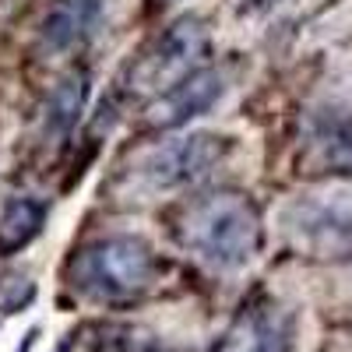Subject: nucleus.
<instances>
[{"mask_svg": "<svg viewBox=\"0 0 352 352\" xmlns=\"http://www.w3.org/2000/svg\"><path fill=\"white\" fill-rule=\"evenodd\" d=\"M180 243L212 272H240L261 254L264 222L257 204L240 190L194 197L176 219Z\"/></svg>", "mask_w": 352, "mask_h": 352, "instance_id": "1", "label": "nucleus"}, {"mask_svg": "<svg viewBox=\"0 0 352 352\" xmlns=\"http://www.w3.org/2000/svg\"><path fill=\"white\" fill-rule=\"evenodd\" d=\"M162 272L155 247L134 232H109L85 243L71 261V285L92 303H127L144 296Z\"/></svg>", "mask_w": 352, "mask_h": 352, "instance_id": "2", "label": "nucleus"}, {"mask_svg": "<svg viewBox=\"0 0 352 352\" xmlns=\"http://www.w3.org/2000/svg\"><path fill=\"white\" fill-rule=\"evenodd\" d=\"M282 236L307 261H352V184L331 180L282 208Z\"/></svg>", "mask_w": 352, "mask_h": 352, "instance_id": "3", "label": "nucleus"}, {"mask_svg": "<svg viewBox=\"0 0 352 352\" xmlns=\"http://www.w3.org/2000/svg\"><path fill=\"white\" fill-rule=\"evenodd\" d=\"M226 159V138L219 134H184L159 148L144 152L134 162V190L138 194H166L184 190L204 180Z\"/></svg>", "mask_w": 352, "mask_h": 352, "instance_id": "4", "label": "nucleus"}, {"mask_svg": "<svg viewBox=\"0 0 352 352\" xmlns=\"http://www.w3.org/2000/svg\"><path fill=\"white\" fill-rule=\"evenodd\" d=\"M204 53H208V32L197 18H180L169 25V32L155 43L148 60L141 64V81L152 88V96L166 92L169 85L190 78L204 67Z\"/></svg>", "mask_w": 352, "mask_h": 352, "instance_id": "5", "label": "nucleus"}, {"mask_svg": "<svg viewBox=\"0 0 352 352\" xmlns=\"http://www.w3.org/2000/svg\"><path fill=\"white\" fill-rule=\"evenodd\" d=\"M292 314L275 300H257L229 324L219 352H292Z\"/></svg>", "mask_w": 352, "mask_h": 352, "instance_id": "6", "label": "nucleus"}, {"mask_svg": "<svg viewBox=\"0 0 352 352\" xmlns=\"http://www.w3.org/2000/svg\"><path fill=\"white\" fill-rule=\"evenodd\" d=\"M219 96H222V78L215 71H208V67H201L190 78L169 85L166 92L152 96V102H148L144 113H148L152 127H180V124L190 120V116L215 106Z\"/></svg>", "mask_w": 352, "mask_h": 352, "instance_id": "7", "label": "nucleus"}, {"mask_svg": "<svg viewBox=\"0 0 352 352\" xmlns=\"http://www.w3.org/2000/svg\"><path fill=\"white\" fill-rule=\"evenodd\" d=\"M102 14V0H53L39 25V46L46 56L78 50Z\"/></svg>", "mask_w": 352, "mask_h": 352, "instance_id": "8", "label": "nucleus"}, {"mask_svg": "<svg viewBox=\"0 0 352 352\" xmlns=\"http://www.w3.org/2000/svg\"><path fill=\"white\" fill-rule=\"evenodd\" d=\"M307 148L317 166L331 173H352V113H320L314 116Z\"/></svg>", "mask_w": 352, "mask_h": 352, "instance_id": "9", "label": "nucleus"}, {"mask_svg": "<svg viewBox=\"0 0 352 352\" xmlns=\"http://www.w3.org/2000/svg\"><path fill=\"white\" fill-rule=\"evenodd\" d=\"M50 215V204L39 194H14L0 212V257H11L32 243Z\"/></svg>", "mask_w": 352, "mask_h": 352, "instance_id": "10", "label": "nucleus"}, {"mask_svg": "<svg viewBox=\"0 0 352 352\" xmlns=\"http://www.w3.org/2000/svg\"><path fill=\"white\" fill-rule=\"evenodd\" d=\"M88 99V74L85 71H67L60 81L53 85V92L46 99V113H43V134L46 138H67L78 124V116L85 109Z\"/></svg>", "mask_w": 352, "mask_h": 352, "instance_id": "11", "label": "nucleus"}, {"mask_svg": "<svg viewBox=\"0 0 352 352\" xmlns=\"http://www.w3.org/2000/svg\"><path fill=\"white\" fill-rule=\"evenodd\" d=\"M159 4H173V0H159Z\"/></svg>", "mask_w": 352, "mask_h": 352, "instance_id": "12", "label": "nucleus"}, {"mask_svg": "<svg viewBox=\"0 0 352 352\" xmlns=\"http://www.w3.org/2000/svg\"><path fill=\"white\" fill-rule=\"evenodd\" d=\"M261 4H272V0H261Z\"/></svg>", "mask_w": 352, "mask_h": 352, "instance_id": "13", "label": "nucleus"}]
</instances>
